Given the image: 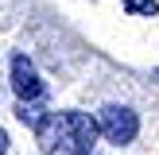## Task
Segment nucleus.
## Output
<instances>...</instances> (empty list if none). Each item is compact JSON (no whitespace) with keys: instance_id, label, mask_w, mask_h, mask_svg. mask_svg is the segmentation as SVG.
I'll return each instance as SVG.
<instances>
[{"instance_id":"obj_1","label":"nucleus","mask_w":159,"mask_h":155,"mask_svg":"<svg viewBox=\"0 0 159 155\" xmlns=\"http://www.w3.org/2000/svg\"><path fill=\"white\" fill-rule=\"evenodd\" d=\"M97 136H101V128L93 116L51 113L39 128V147H43V155H89Z\"/></svg>"},{"instance_id":"obj_3","label":"nucleus","mask_w":159,"mask_h":155,"mask_svg":"<svg viewBox=\"0 0 159 155\" xmlns=\"http://www.w3.org/2000/svg\"><path fill=\"white\" fill-rule=\"evenodd\" d=\"M12 89H16L20 101H39V97H43V82H39L35 66H31L23 54L12 58Z\"/></svg>"},{"instance_id":"obj_2","label":"nucleus","mask_w":159,"mask_h":155,"mask_svg":"<svg viewBox=\"0 0 159 155\" xmlns=\"http://www.w3.org/2000/svg\"><path fill=\"white\" fill-rule=\"evenodd\" d=\"M97 128H101V136L113 140V144H132L136 132H140V120H136V113L124 108V105H105L97 113Z\"/></svg>"},{"instance_id":"obj_4","label":"nucleus","mask_w":159,"mask_h":155,"mask_svg":"<svg viewBox=\"0 0 159 155\" xmlns=\"http://www.w3.org/2000/svg\"><path fill=\"white\" fill-rule=\"evenodd\" d=\"M16 116H20V120L23 124H31V128H43V120H47V116H43V105H39V101H20V105H16Z\"/></svg>"},{"instance_id":"obj_5","label":"nucleus","mask_w":159,"mask_h":155,"mask_svg":"<svg viewBox=\"0 0 159 155\" xmlns=\"http://www.w3.org/2000/svg\"><path fill=\"white\" fill-rule=\"evenodd\" d=\"M4 147H8V136H4V128H0V155H4Z\"/></svg>"}]
</instances>
